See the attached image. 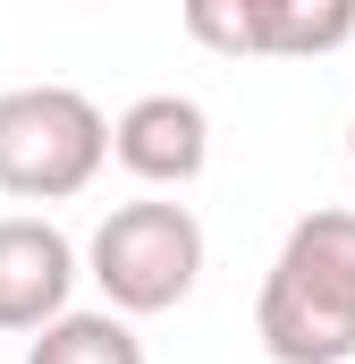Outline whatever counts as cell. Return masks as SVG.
Segmentation results:
<instances>
[{"label": "cell", "instance_id": "52a82bcc", "mask_svg": "<svg viewBox=\"0 0 355 364\" xmlns=\"http://www.w3.org/2000/svg\"><path fill=\"white\" fill-rule=\"evenodd\" d=\"M26 364H144V339H136V322H119L110 305H102V314H60L51 331H34Z\"/></svg>", "mask_w": 355, "mask_h": 364}, {"label": "cell", "instance_id": "ba28073f", "mask_svg": "<svg viewBox=\"0 0 355 364\" xmlns=\"http://www.w3.org/2000/svg\"><path fill=\"white\" fill-rule=\"evenodd\" d=\"M347 144H355V119H347Z\"/></svg>", "mask_w": 355, "mask_h": 364}, {"label": "cell", "instance_id": "3957f363", "mask_svg": "<svg viewBox=\"0 0 355 364\" xmlns=\"http://www.w3.org/2000/svg\"><path fill=\"white\" fill-rule=\"evenodd\" d=\"M85 272L110 296L119 322L170 314V305L195 296V279H203V220L186 203H170V195L110 203V220L93 229V246H85Z\"/></svg>", "mask_w": 355, "mask_h": 364}, {"label": "cell", "instance_id": "277c9868", "mask_svg": "<svg viewBox=\"0 0 355 364\" xmlns=\"http://www.w3.org/2000/svg\"><path fill=\"white\" fill-rule=\"evenodd\" d=\"M186 34L229 60H313L355 34V0H195Z\"/></svg>", "mask_w": 355, "mask_h": 364}, {"label": "cell", "instance_id": "6da1fadb", "mask_svg": "<svg viewBox=\"0 0 355 364\" xmlns=\"http://www.w3.org/2000/svg\"><path fill=\"white\" fill-rule=\"evenodd\" d=\"M254 339L271 364H347L355 356V212H305L263 272Z\"/></svg>", "mask_w": 355, "mask_h": 364}, {"label": "cell", "instance_id": "7a4b0ae2", "mask_svg": "<svg viewBox=\"0 0 355 364\" xmlns=\"http://www.w3.org/2000/svg\"><path fill=\"white\" fill-rule=\"evenodd\" d=\"M110 161V119L77 85H9L0 93V195L68 203Z\"/></svg>", "mask_w": 355, "mask_h": 364}, {"label": "cell", "instance_id": "5b68a950", "mask_svg": "<svg viewBox=\"0 0 355 364\" xmlns=\"http://www.w3.org/2000/svg\"><path fill=\"white\" fill-rule=\"evenodd\" d=\"M110 161L127 178H144L153 195L195 186L212 170V119L195 93H136L119 119H110Z\"/></svg>", "mask_w": 355, "mask_h": 364}, {"label": "cell", "instance_id": "8992f818", "mask_svg": "<svg viewBox=\"0 0 355 364\" xmlns=\"http://www.w3.org/2000/svg\"><path fill=\"white\" fill-rule=\"evenodd\" d=\"M68 288H77V246L51 220L9 212L0 220V331H51L68 314Z\"/></svg>", "mask_w": 355, "mask_h": 364}]
</instances>
